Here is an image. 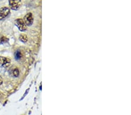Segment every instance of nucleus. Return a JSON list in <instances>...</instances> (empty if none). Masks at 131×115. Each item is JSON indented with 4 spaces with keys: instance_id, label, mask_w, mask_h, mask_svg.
Listing matches in <instances>:
<instances>
[{
    "instance_id": "nucleus-4",
    "label": "nucleus",
    "mask_w": 131,
    "mask_h": 115,
    "mask_svg": "<svg viewBox=\"0 0 131 115\" xmlns=\"http://www.w3.org/2000/svg\"><path fill=\"white\" fill-rule=\"evenodd\" d=\"M33 16L31 13H28L24 17V22L26 26H31L33 24Z\"/></svg>"
},
{
    "instance_id": "nucleus-5",
    "label": "nucleus",
    "mask_w": 131,
    "mask_h": 115,
    "mask_svg": "<svg viewBox=\"0 0 131 115\" xmlns=\"http://www.w3.org/2000/svg\"><path fill=\"white\" fill-rule=\"evenodd\" d=\"M10 13V9L8 7H3L0 8V20L7 17Z\"/></svg>"
},
{
    "instance_id": "nucleus-6",
    "label": "nucleus",
    "mask_w": 131,
    "mask_h": 115,
    "mask_svg": "<svg viewBox=\"0 0 131 115\" xmlns=\"http://www.w3.org/2000/svg\"><path fill=\"white\" fill-rule=\"evenodd\" d=\"M22 54L21 52L19 51H17L15 53V58L16 60H19L22 58Z\"/></svg>"
},
{
    "instance_id": "nucleus-3",
    "label": "nucleus",
    "mask_w": 131,
    "mask_h": 115,
    "mask_svg": "<svg viewBox=\"0 0 131 115\" xmlns=\"http://www.w3.org/2000/svg\"><path fill=\"white\" fill-rule=\"evenodd\" d=\"M9 4L10 7L12 9L17 10L20 8L22 3H21V1H19V0H15V1L10 0L9 1Z\"/></svg>"
},
{
    "instance_id": "nucleus-1",
    "label": "nucleus",
    "mask_w": 131,
    "mask_h": 115,
    "mask_svg": "<svg viewBox=\"0 0 131 115\" xmlns=\"http://www.w3.org/2000/svg\"><path fill=\"white\" fill-rule=\"evenodd\" d=\"M15 24L21 31H24L26 30L27 26L22 19H17L15 20Z\"/></svg>"
},
{
    "instance_id": "nucleus-2",
    "label": "nucleus",
    "mask_w": 131,
    "mask_h": 115,
    "mask_svg": "<svg viewBox=\"0 0 131 115\" xmlns=\"http://www.w3.org/2000/svg\"><path fill=\"white\" fill-rule=\"evenodd\" d=\"M10 64V59L4 56H0V67L6 68H8Z\"/></svg>"
},
{
    "instance_id": "nucleus-9",
    "label": "nucleus",
    "mask_w": 131,
    "mask_h": 115,
    "mask_svg": "<svg viewBox=\"0 0 131 115\" xmlns=\"http://www.w3.org/2000/svg\"><path fill=\"white\" fill-rule=\"evenodd\" d=\"M3 82V79L2 78V77L0 76V85L2 84V83Z\"/></svg>"
},
{
    "instance_id": "nucleus-7",
    "label": "nucleus",
    "mask_w": 131,
    "mask_h": 115,
    "mask_svg": "<svg viewBox=\"0 0 131 115\" xmlns=\"http://www.w3.org/2000/svg\"><path fill=\"white\" fill-rule=\"evenodd\" d=\"M19 40L23 43H26L27 41V37L26 34H21L19 37Z\"/></svg>"
},
{
    "instance_id": "nucleus-8",
    "label": "nucleus",
    "mask_w": 131,
    "mask_h": 115,
    "mask_svg": "<svg viewBox=\"0 0 131 115\" xmlns=\"http://www.w3.org/2000/svg\"><path fill=\"white\" fill-rule=\"evenodd\" d=\"M13 74L15 77H18L19 74V71L18 69H15L13 71Z\"/></svg>"
}]
</instances>
